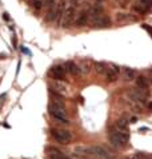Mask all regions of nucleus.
<instances>
[{
	"label": "nucleus",
	"mask_w": 152,
	"mask_h": 159,
	"mask_svg": "<svg viewBox=\"0 0 152 159\" xmlns=\"http://www.w3.org/2000/svg\"><path fill=\"white\" fill-rule=\"evenodd\" d=\"M48 112H50V115L55 119V120L60 122V123H64V125L68 123V118H67V112L64 110V104L63 103L52 102V103L48 106Z\"/></svg>",
	"instance_id": "nucleus-1"
},
{
	"label": "nucleus",
	"mask_w": 152,
	"mask_h": 159,
	"mask_svg": "<svg viewBox=\"0 0 152 159\" xmlns=\"http://www.w3.org/2000/svg\"><path fill=\"white\" fill-rule=\"evenodd\" d=\"M128 140H129V136H128V132H122L119 130L116 131H112L110 134V142L112 146H115V147H126V146L128 144Z\"/></svg>",
	"instance_id": "nucleus-2"
},
{
	"label": "nucleus",
	"mask_w": 152,
	"mask_h": 159,
	"mask_svg": "<svg viewBox=\"0 0 152 159\" xmlns=\"http://www.w3.org/2000/svg\"><path fill=\"white\" fill-rule=\"evenodd\" d=\"M51 134H52V138L60 144H68L71 140H72V135H71V132L67 131V130L53 129L51 131Z\"/></svg>",
	"instance_id": "nucleus-3"
},
{
	"label": "nucleus",
	"mask_w": 152,
	"mask_h": 159,
	"mask_svg": "<svg viewBox=\"0 0 152 159\" xmlns=\"http://www.w3.org/2000/svg\"><path fill=\"white\" fill-rule=\"evenodd\" d=\"M75 17H76V8L75 7H68L65 8V12L63 15V20H61V24H63L64 28H68L71 24L75 23Z\"/></svg>",
	"instance_id": "nucleus-4"
},
{
	"label": "nucleus",
	"mask_w": 152,
	"mask_h": 159,
	"mask_svg": "<svg viewBox=\"0 0 152 159\" xmlns=\"http://www.w3.org/2000/svg\"><path fill=\"white\" fill-rule=\"evenodd\" d=\"M119 74H120V68L118 66L112 64V66H108V67H107V71L104 75H105V78L108 82H115L116 79H118Z\"/></svg>",
	"instance_id": "nucleus-5"
},
{
	"label": "nucleus",
	"mask_w": 152,
	"mask_h": 159,
	"mask_svg": "<svg viewBox=\"0 0 152 159\" xmlns=\"http://www.w3.org/2000/svg\"><path fill=\"white\" fill-rule=\"evenodd\" d=\"M128 95H129V98L135 102H140V103H144L145 102V91L140 90V88H132Z\"/></svg>",
	"instance_id": "nucleus-6"
},
{
	"label": "nucleus",
	"mask_w": 152,
	"mask_h": 159,
	"mask_svg": "<svg viewBox=\"0 0 152 159\" xmlns=\"http://www.w3.org/2000/svg\"><path fill=\"white\" fill-rule=\"evenodd\" d=\"M111 23V20H110V17L108 16H105V15H101L99 17H96V19H93L91 20V24H92V27H95V28H101V27H108Z\"/></svg>",
	"instance_id": "nucleus-7"
},
{
	"label": "nucleus",
	"mask_w": 152,
	"mask_h": 159,
	"mask_svg": "<svg viewBox=\"0 0 152 159\" xmlns=\"http://www.w3.org/2000/svg\"><path fill=\"white\" fill-rule=\"evenodd\" d=\"M51 75L56 80H63L65 78V68L64 66H53L51 68Z\"/></svg>",
	"instance_id": "nucleus-8"
},
{
	"label": "nucleus",
	"mask_w": 152,
	"mask_h": 159,
	"mask_svg": "<svg viewBox=\"0 0 152 159\" xmlns=\"http://www.w3.org/2000/svg\"><path fill=\"white\" fill-rule=\"evenodd\" d=\"M152 0H137L136 4L133 6V10L139 11V12H145L151 7Z\"/></svg>",
	"instance_id": "nucleus-9"
},
{
	"label": "nucleus",
	"mask_w": 152,
	"mask_h": 159,
	"mask_svg": "<svg viewBox=\"0 0 152 159\" xmlns=\"http://www.w3.org/2000/svg\"><path fill=\"white\" fill-rule=\"evenodd\" d=\"M65 6H67L65 2H60V3H57V6H56V17H55V20L57 21V24H60L61 20H63V15H64L65 8H67Z\"/></svg>",
	"instance_id": "nucleus-10"
},
{
	"label": "nucleus",
	"mask_w": 152,
	"mask_h": 159,
	"mask_svg": "<svg viewBox=\"0 0 152 159\" xmlns=\"http://www.w3.org/2000/svg\"><path fill=\"white\" fill-rule=\"evenodd\" d=\"M48 157H50V159H69L64 152H61L60 150H57L55 147L48 148Z\"/></svg>",
	"instance_id": "nucleus-11"
},
{
	"label": "nucleus",
	"mask_w": 152,
	"mask_h": 159,
	"mask_svg": "<svg viewBox=\"0 0 152 159\" xmlns=\"http://www.w3.org/2000/svg\"><path fill=\"white\" fill-rule=\"evenodd\" d=\"M87 20H88V14L86 11H82V12H79V14H76V17H75V24L76 25H84L87 23Z\"/></svg>",
	"instance_id": "nucleus-12"
},
{
	"label": "nucleus",
	"mask_w": 152,
	"mask_h": 159,
	"mask_svg": "<svg viewBox=\"0 0 152 159\" xmlns=\"http://www.w3.org/2000/svg\"><path fill=\"white\" fill-rule=\"evenodd\" d=\"M122 75H123V79L124 80H133L136 76V72H135V70H132V68H129V67H124L123 68V71H122Z\"/></svg>",
	"instance_id": "nucleus-13"
},
{
	"label": "nucleus",
	"mask_w": 152,
	"mask_h": 159,
	"mask_svg": "<svg viewBox=\"0 0 152 159\" xmlns=\"http://www.w3.org/2000/svg\"><path fill=\"white\" fill-rule=\"evenodd\" d=\"M64 68H65V72H69L71 75H79V66H76L74 61H67L65 66H64Z\"/></svg>",
	"instance_id": "nucleus-14"
},
{
	"label": "nucleus",
	"mask_w": 152,
	"mask_h": 159,
	"mask_svg": "<svg viewBox=\"0 0 152 159\" xmlns=\"http://www.w3.org/2000/svg\"><path fill=\"white\" fill-rule=\"evenodd\" d=\"M116 129L122 132H128V120L124 118L118 119V122H116Z\"/></svg>",
	"instance_id": "nucleus-15"
},
{
	"label": "nucleus",
	"mask_w": 152,
	"mask_h": 159,
	"mask_svg": "<svg viewBox=\"0 0 152 159\" xmlns=\"http://www.w3.org/2000/svg\"><path fill=\"white\" fill-rule=\"evenodd\" d=\"M136 84H137V88H140V90H147V87H148V82H147V78L144 76H139L136 79Z\"/></svg>",
	"instance_id": "nucleus-16"
},
{
	"label": "nucleus",
	"mask_w": 152,
	"mask_h": 159,
	"mask_svg": "<svg viewBox=\"0 0 152 159\" xmlns=\"http://www.w3.org/2000/svg\"><path fill=\"white\" fill-rule=\"evenodd\" d=\"M95 70L97 71V74L103 75V74H105L107 67H105L104 63H101V61H96V63H95Z\"/></svg>",
	"instance_id": "nucleus-17"
},
{
	"label": "nucleus",
	"mask_w": 152,
	"mask_h": 159,
	"mask_svg": "<svg viewBox=\"0 0 152 159\" xmlns=\"http://www.w3.org/2000/svg\"><path fill=\"white\" fill-rule=\"evenodd\" d=\"M28 2H31V4L34 6L35 10H40L43 6V0H28Z\"/></svg>",
	"instance_id": "nucleus-18"
},
{
	"label": "nucleus",
	"mask_w": 152,
	"mask_h": 159,
	"mask_svg": "<svg viewBox=\"0 0 152 159\" xmlns=\"http://www.w3.org/2000/svg\"><path fill=\"white\" fill-rule=\"evenodd\" d=\"M131 159H152V155L148 157V155H145V154H143V152H136L135 155H132Z\"/></svg>",
	"instance_id": "nucleus-19"
},
{
	"label": "nucleus",
	"mask_w": 152,
	"mask_h": 159,
	"mask_svg": "<svg viewBox=\"0 0 152 159\" xmlns=\"http://www.w3.org/2000/svg\"><path fill=\"white\" fill-rule=\"evenodd\" d=\"M55 87H56V90L59 91V92H64V91H65V86H63V84H59V83H57V84H56Z\"/></svg>",
	"instance_id": "nucleus-20"
},
{
	"label": "nucleus",
	"mask_w": 152,
	"mask_h": 159,
	"mask_svg": "<svg viewBox=\"0 0 152 159\" xmlns=\"http://www.w3.org/2000/svg\"><path fill=\"white\" fill-rule=\"evenodd\" d=\"M123 19H127V15H126V14H122V12H120V14L118 15V20H123Z\"/></svg>",
	"instance_id": "nucleus-21"
},
{
	"label": "nucleus",
	"mask_w": 152,
	"mask_h": 159,
	"mask_svg": "<svg viewBox=\"0 0 152 159\" xmlns=\"http://www.w3.org/2000/svg\"><path fill=\"white\" fill-rule=\"evenodd\" d=\"M131 122H132V123H136V122H137V119H136V118H132V119H131Z\"/></svg>",
	"instance_id": "nucleus-22"
},
{
	"label": "nucleus",
	"mask_w": 152,
	"mask_h": 159,
	"mask_svg": "<svg viewBox=\"0 0 152 159\" xmlns=\"http://www.w3.org/2000/svg\"><path fill=\"white\" fill-rule=\"evenodd\" d=\"M150 79H151V82H152V70L150 71Z\"/></svg>",
	"instance_id": "nucleus-23"
}]
</instances>
